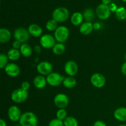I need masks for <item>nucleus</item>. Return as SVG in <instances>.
<instances>
[{"instance_id":"22","label":"nucleus","mask_w":126,"mask_h":126,"mask_svg":"<svg viewBox=\"0 0 126 126\" xmlns=\"http://www.w3.org/2000/svg\"><path fill=\"white\" fill-rule=\"evenodd\" d=\"M77 81L76 79L73 76H68V77L65 78L63 82V85L64 87L67 89H73L76 86Z\"/></svg>"},{"instance_id":"17","label":"nucleus","mask_w":126,"mask_h":126,"mask_svg":"<svg viewBox=\"0 0 126 126\" xmlns=\"http://www.w3.org/2000/svg\"><path fill=\"white\" fill-rule=\"evenodd\" d=\"M93 30L94 26L92 22H83L79 26V32L83 35H89L93 32Z\"/></svg>"},{"instance_id":"24","label":"nucleus","mask_w":126,"mask_h":126,"mask_svg":"<svg viewBox=\"0 0 126 126\" xmlns=\"http://www.w3.org/2000/svg\"><path fill=\"white\" fill-rule=\"evenodd\" d=\"M52 52L55 55H62L66 50V46L63 43H57L55 44L52 49Z\"/></svg>"},{"instance_id":"10","label":"nucleus","mask_w":126,"mask_h":126,"mask_svg":"<svg viewBox=\"0 0 126 126\" xmlns=\"http://www.w3.org/2000/svg\"><path fill=\"white\" fill-rule=\"evenodd\" d=\"M37 71L42 76H48L52 73L53 66L47 61H43L38 63L36 66Z\"/></svg>"},{"instance_id":"27","label":"nucleus","mask_w":126,"mask_h":126,"mask_svg":"<svg viewBox=\"0 0 126 126\" xmlns=\"http://www.w3.org/2000/svg\"><path fill=\"white\" fill-rule=\"evenodd\" d=\"M46 28L49 32H55L58 28V22L53 18L50 19L47 22L46 24Z\"/></svg>"},{"instance_id":"42","label":"nucleus","mask_w":126,"mask_h":126,"mask_svg":"<svg viewBox=\"0 0 126 126\" xmlns=\"http://www.w3.org/2000/svg\"><path fill=\"white\" fill-rule=\"evenodd\" d=\"M122 1H123V2H126V0H121Z\"/></svg>"},{"instance_id":"3","label":"nucleus","mask_w":126,"mask_h":126,"mask_svg":"<svg viewBox=\"0 0 126 126\" xmlns=\"http://www.w3.org/2000/svg\"><path fill=\"white\" fill-rule=\"evenodd\" d=\"M70 36V31L66 27L60 25L58 27L54 32V38L55 40L60 43H64L68 40Z\"/></svg>"},{"instance_id":"34","label":"nucleus","mask_w":126,"mask_h":126,"mask_svg":"<svg viewBox=\"0 0 126 126\" xmlns=\"http://www.w3.org/2000/svg\"><path fill=\"white\" fill-rule=\"evenodd\" d=\"M109 6V8L110 9L111 12H116V11H117V9H118V6H117V5L115 3H111L110 4L108 5Z\"/></svg>"},{"instance_id":"14","label":"nucleus","mask_w":126,"mask_h":126,"mask_svg":"<svg viewBox=\"0 0 126 126\" xmlns=\"http://www.w3.org/2000/svg\"><path fill=\"white\" fill-rule=\"evenodd\" d=\"M6 75L10 77H17L20 73V68L17 64L14 63H10L7 65L4 68Z\"/></svg>"},{"instance_id":"38","label":"nucleus","mask_w":126,"mask_h":126,"mask_svg":"<svg viewBox=\"0 0 126 126\" xmlns=\"http://www.w3.org/2000/svg\"><path fill=\"white\" fill-rule=\"evenodd\" d=\"M34 51L37 53L38 54H39L41 52V46H39V45H36L34 46Z\"/></svg>"},{"instance_id":"4","label":"nucleus","mask_w":126,"mask_h":126,"mask_svg":"<svg viewBox=\"0 0 126 126\" xmlns=\"http://www.w3.org/2000/svg\"><path fill=\"white\" fill-rule=\"evenodd\" d=\"M29 94L27 91L22 89V88H18L15 89L11 94V100L14 103H22L25 102L28 98Z\"/></svg>"},{"instance_id":"1","label":"nucleus","mask_w":126,"mask_h":126,"mask_svg":"<svg viewBox=\"0 0 126 126\" xmlns=\"http://www.w3.org/2000/svg\"><path fill=\"white\" fill-rule=\"evenodd\" d=\"M18 122L21 126H38V124L36 115L32 111L23 113Z\"/></svg>"},{"instance_id":"33","label":"nucleus","mask_w":126,"mask_h":126,"mask_svg":"<svg viewBox=\"0 0 126 126\" xmlns=\"http://www.w3.org/2000/svg\"><path fill=\"white\" fill-rule=\"evenodd\" d=\"M22 43H21L20 41H18L17 40H15L13 42V43H12V48H13V49L20 50L21 46H22Z\"/></svg>"},{"instance_id":"39","label":"nucleus","mask_w":126,"mask_h":126,"mask_svg":"<svg viewBox=\"0 0 126 126\" xmlns=\"http://www.w3.org/2000/svg\"><path fill=\"white\" fill-rule=\"evenodd\" d=\"M102 3L106 5H110L111 2V0H102Z\"/></svg>"},{"instance_id":"32","label":"nucleus","mask_w":126,"mask_h":126,"mask_svg":"<svg viewBox=\"0 0 126 126\" xmlns=\"http://www.w3.org/2000/svg\"><path fill=\"white\" fill-rule=\"evenodd\" d=\"M30 83L28 81H25L22 82V84H21V88H22V89L28 91V89H30Z\"/></svg>"},{"instance_id":"5","label":"nucleus","mask_w":126,"mask_h":126,"mask_svg":"<svg viewBox=\"0 0 126 126\" xmlns=\"http://www.w3.org/2000/svg\"><path fill=\"white\" fill-rule=\"evenodd\" d=\"M30 34L28 29L23 28V27H18L16 28L14 32L13 36L16 40L18 41L21 43H26L30 39Z\"/></svg>"},{"instance_id":"31","label":"nucleus","mask_w":126,"mask_h":126,"mask_svg":"<svg viewBox=\"0 0 126 126\" xmlns=\"http://www.w3.org/2000/svg\"><path fill=\"white\" fill-rule=\"evenodd\" d=\"M48 126H64V123L63 121L55 118L50 121Z\"/></svg>"},{"instance_id":"37","label":"nucleus","mask_w":126,"mask_h":126,"mask_svg":"<svg viewBox=\"0 0 126 126\" xmlns=\"http://www.w3.org/2000/svg\"><path fill=\"white\" fill-rule=\"evenodd\" d=\"M93 26L94 30H98L100 29L101 27H102L101 24L100 23H98V22H95V23H94Z\"/></svg>"},{"instance_id":"25","label":"nucleus","mask_w":126,"mask_h":126,"mask_svg":"<svg viewBox=\"0 0 126 126\" xmlns=\"http://www.w3.org/2000/svg\"><path fill=\"white\" fill-rule=\"evenodd\" d=\"M84 20L86 22H91L95 18V12L91 8L86 9L82 13Z\"/></svg>"},{"instance_id":"19","label":"nucleus","mask_w":126,"mask_h":126,"mask_svg":"<svg viewBox=\"0 0 126 126\" xmlns=\"http://www.w3.org/2000/svg\"><path fill=\"white\" fill-rule=\"evenodd\" d=\"M12 34L9 30L6 28H1L0 29V43L2 44L8 43L11 39Z\"/></svg>"},{"instance_id":"35","label":"nucleus","mask_w":126,"mask_h":126,"mask_svg":"<svg viewBox=\"0 0 126 126\" xmlns=\"http://www.w3.org/2000/svg\"><path fill=\"white\" fill-rule=\"evenodd\" d=\"M93 126H107V124L103 121L100 120H98L94 123Z\"/></svg>"},{"instance_id":"2","label":"nucleus","mask_w":126,"mask_h":126,"mask_svg":"<svg viewBox=\"0 0 126 126\" xmlns=\"http://www.w3.org/2000/svg\"><path fill=\"white\" fill-rule=\"evenodd\" d=\"M70 16V12L66 7H59L55 9L52 12V18L58 23H63L67 20Z\"/></svg>"},{"instance_id":"29","label":"nucleus","mask_w":126,"mask_h":126,"mask_svg":"<svg viewBox=\"0 0 126 126\" xmlns=\"http://www.w3.org/2000/svg\"><path fill=\"white\" fill-rule=\"evenodd\" d=\"M9 60L7 55L1 53L0 54V68H5L7 65L8 64V60Z\"/></svg>"},{"instance_id":"11","label":"nucleus","mask_w":126,"mask_h":126,"mask_svg":"<svg viewBox=\"0 0 126 126\" xmlns=\"http://www.w3.org/2000/svg\"><path fill=\"white\" fill-rule=\"evenodd\" d=\"M91 82L95 87L102 88L105 85L106 78L102 74L95 73L91 76Z\"/></svg>"},{"instance_id":"30","label":"nucleus","mask_w":126,"mask_h":126,"mask_svg":"<svg viewBox=\"0 0 126 126\" xmlns=\"http://www.w3.org/2000/svg\"><path fill=\"white\" fill-rule=\"evenodd\" d=\"M56 117L57 119L63 121L67 118V111L65 109H59L56 113Z\"/></svg>"},{"instance_id":"23","label":"nucleus","mask_w":126,"mask_h":126,"mask_svg":"<svg viewBox=\"0 0 126 126\" xmlns=\"http://www.w3.org/2000/svg\"><path fill=\"white\" fill-rule=\"evenodd\" d=\"M7 55L9 60L12 61H17L20 57L21 53L20 50L12 48L7 52Z\"/></svg>"},{"instance_id":"8","label":"nucleus","mask_w":126,"mask_h":126,"mask_svg":"<svg viewBox=\"0 0 126 126\" xmlns=\"http://www.w3.org/2000/svg\"><path fill=\"white\" fill-rule=\"evenodd\" d=\"M111 11L108 5L102 3L98 5L96 8L95 14L98 18L100 20H107L111 16Z\"/></svg>"},{"instance_id":"18","label":"nucleus","mask_w":126,"mask_h":126,"mask_svg":"<svg viewBox=\"0 0 126 126\" xmlns=\"http://www.w3.org/2000/svg\"><path fill=\"white\" fill-rule=\"evenodd\" d=\"M47 82L46 78L42 75H38L36 76L33 79V84L34 87L39 89H42L46 86Z\"/></svg>"},{"instance_id":"41","label":"nucleus","mask_w":126,"mask_h":126,"mask_svg":"<svg viewBox=\"0 0 126 126\" xmlns=\"http://www.w3.org/2000/svg\"><path fill=\"white\" fill-rule=\"evenodd\" d=\"M118 126H126V124H121V125H119Z\"/></svg>"},{"instance_id":"26","label":"nucleus","mask_w":126,"mask_h":126,"mask_svg":"<svg viewBox=\"0 0 126 126\" xmlns=\"http://www.w3.org/2000/svg\"><path fill=\"white\" fill-rule=\"evenodd\" d=\"M116 18L119 20H124L126 19V9L124 7H118L115 12Z\"/></svg>"},{"instance_id":"43","label":"nucleus","mask_w":126,"mask_h":126,"mask_svg":"<svg viewBox=\"0 0 126 126\" xmlns=\"http://www.w3.org/2000/svg\"><path fill=\"white\" fill-rule=\"evenodd\" d=\"M124 57H125V60H126V53L125 54V56H124Z\"/></svg>"},{"instance_id":"9","label":"nucleus","mask_w":126,"mask_h":126,"mask_svg":"<svg viewBox=\"0 0 126 126\" xmlns=\"http://www.w3.org/2000/svg\"><path fill=\"white\" fill-rule=\"evenodd\" d=\"M54 102L59 109H65L69 104V98L66 95L59 93L54 97Z\"/></svg>"},{"instance_id":"28","label":"nucleus","mask_w":126,"mask_h":126,"mask_svg":"<svg viewBox=\"0 0 126 126\" xmlns=\"http://www.w3.org/2000/svg\"><path fill=\"white\" fill-rule=\"evenodd\" d=\"M64 126H78L79 123L77 119L73 116H68L63 121Z\"/></svg>"},{"instance_id":"36","label":"nucleus","mask_w":126,"mask_h":126,"mask_svg":"<svg viewBox=\"0 0 126 126\" xmlns=\"http://www.w3.org/2000/svg\"><path fill=\"white\" fill-rule=\"evenodd\" d=\"M121 73H123V75L126 76V62H125L122 65L121 68Z\"/></svg>"},{"instance_id":"21","label":"nucleus","mask_w":126,"mask_h":126,"mask_svg":"<svg viewBox=\"0 0 126 126\" xmlns=\"http://www.w3.org/2000/svg\"><path fill=\"white\" fill-rule=\"evenodd\" d=\"M20 51L21 55L22 56L25 57H28L32 55L33 49L31 47V46H30L28 44L23 43L22 44V46L20 49Z\"/></svg>"},{"instance_id":"15","label":"nucleus","mask_w":126,"mask_h":126,"mask_svg":"<svg viewBox=\"0 0 126 126\" xmlns=\"http://www.w3.org/2000/svg\"><path fill=\"white\" fill-rule=\"evenodd\" d=\"M28 32L31 36L35 38H39L43 36V28L39 25L36 23H32L28 26Z\"/></svg>"},{"instance_id":"44","label":"nucleus","mask_w":126,"mask_h":126,"mask_svg":"<svg viewBox=\"0 0 126 126\" xmlns=\"http://www.w3.org/2000/svg\"><path fill=\"white\" fill-rule=\"evenodd\" d=\"M21 126L20 125H16V126Z\"/></svg>"},{"instance_id":"20","label":"nucleus","mask_w":126,"mask_h":126,"mask_svg":"<svg viewBox=\"0 0 126 126\" xmlns=\"http://www.w3.org/2000/svg\"><path fill=\"white\" fill-rule=\"evenodd\" d=\"M84 17L82 13L79 12H76L72 14L70 18L71 24L74 26H80L83 23Z\"/></svg>"},{"instance_id":"6","label":"nucleus","mask_w":126,"mask_h":126,"mask_svg":"<svg viewBox=\"0 0 126 126\" xmlns=\"http://www.w3.org/2000/svg\"><path fill=\"white\" fill-rule=\"evenodd\" d=\"M46 79L48 84L52 87H57L63 84L65 77L58 73L52 72L47 76Z\"/></svg>"},{"instance_id":"16","label":"nucleus","mask_w":126,"mask_h":126,"mask_svg":"<svg viewBox=\"0 0 126 126\" xmlns=\"http://www.w3.org/2000/svg\"><path fill=\"white\" fill-rule=\"evenodd\" d=\"M113 115L118 121L126 122V107H121L116 108L114 110Z\"/></svg>"},{"instance_id":"40","label":"nucleus","mask_w":126,"mask_h":126,"mask_svg":"<svg viewBox=\"0 0 126 126\" xmlns=\"http://www.w3.org/2000/svg\"><path fill=\"white\" fill-rule=\"evenodd\" d=\"M0 126H7L6 122L5 121L4 119H0Z\"/></svg>"},{"instance_id":"7","label":"nucleus","mask_w":126,"mask_h":126,"mask_svg":"<svg viewBox=\"0 0 126 126\" xmlns=\"http://www.w3.org/2000/svg\"><path fill=\"white\" fill-rule=\"evenodd\" d=\"M55 39L54 36L49 34H44L39 39V43L42 47L46 49H52L55 46Z\"/></svg>"},{"instance_id":"12","label":"nucleus","mask_w":126,"mask_h":126,"mask_svg":"<svg viewBox=\"0 0 126 126\" xmlns=\"http://www.w3.org/2000/svg\"><path fill=\"white\" fill-rule=\"evenodd\" d=\"M22 114L20 109L16 105H12L10 107L7 111V116H8L9 119L12 122L19 121Z\"/></svg>"},{"instance_id":"13","label":"nucleus","mask_w":126,"mask_h":126,"mask_svg":"<svg viewBox=\"0 0 126 126\" xmlns=\"http://www.w3.org/2000/svg\"><path fill=\"white\" fill-rule=\"evenodd\" d=\"M64 70H65V72L69 76H73V77L78 72V65L75 61L69 60V61L66 62V63L65 64Z\"/></svg>"}]
</instances>
